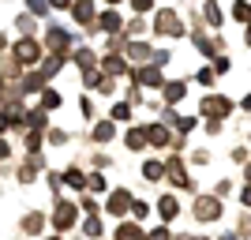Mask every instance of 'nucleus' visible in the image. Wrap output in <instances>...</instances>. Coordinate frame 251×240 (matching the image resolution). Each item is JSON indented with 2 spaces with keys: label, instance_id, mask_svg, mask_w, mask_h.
<instances>
[{
  "label": "nucleus",
  "instance_id": "1",
  "mask_svg": "<svg viewBox=\"0 0 251 240\" xmlns=\"http://www.w3.org/2000/svg\"><path fill=\"white\" fill-rule=\"evenodd\" d=\"M221 210H218V203L214 199H199V218H218Z\"/></svg>",
  "mask_w": 251,
  "mask_h": 240
},
{
  "label": "nucleus",
  "instance_id": "2",
  "mask_svg": "<svg viewBox=\"0 0 251 240\" xmlns=\"http://www.w3.org/2000/svg\"><path fill=\"white\" fill-rule=\"evenodd\" d=\"M176 203H173V199H165V203H161V214H165V218H173V214H176Z\"/></svg>",
  "mask_w": 251,
  "mask_h": 240
}]
</instances>
